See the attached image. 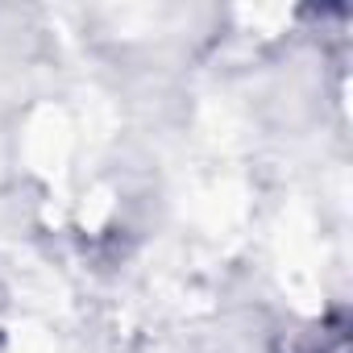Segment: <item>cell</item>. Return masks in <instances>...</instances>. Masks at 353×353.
I'll list each match as a JSON object with an SVG mask.
<instances>
[{
	"instance_id": "cell-1",
	"label": "cell",
	"mask_w": 353,
	"mask_h": 353,
	"mask_svg": "<svg viewBox=\"0 0 353 353\" xmlns=\"http://www.w3.org/2000/svg\"><path fill=\"white\" fill-rule=\"evenodd\" d=\"M303 353H349V341H345V332H341V328H332V332H320V341H316V345H307Z\"/></svg>"
}]
</instances>
